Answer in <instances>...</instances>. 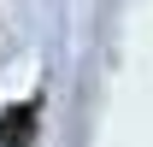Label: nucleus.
I'll use <instances>...</instances> for the list:
<instances>
[{"mask_svg":"<svg viewBox=\"0 0 153 147\" xmlns=\"http://www.w3.org/2000/svg\"><path fill=\"white\" fill-rule=\"evenodd\" d=\"M24 135H30V106H12L0 118V141H24Z\"/></svg>","mask_w":153,"mask_h":147,"instance_id":"f257e3e1","label":"nucleus"}]
</instances>
